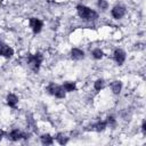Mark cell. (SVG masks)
Masks as SVG:
<instances>
[{
  "label": "cell",
  "instance_id": "cell-7",
  "mask_svg": "<svg viewBox=\"0 0 146 146\" xmlns=\"http://www.w3.org/2000/svg\"><path fill=\"white\" fill-rule=\"evenodd\" d=\"M114 59L119 65H122L125 59V52L122 49H115L114 51Z\"/></svg>",
  "mask_w": 146,
  "mask_h": 146
},
{
  "label": "cell",
  "instance_id": "cell-1",
  "mask_svg": "<svg viewBox=\"0 0 146 146\" xmlns=\"http://www.w3.org/2000/svg\"><path fill=\"white\" fill-rule=\"evenodd\" d=\"M76 10H78L79 16L84 21H92V19H96L98 16L96 11H94L92 9H90L83 5H79L76 7Z\"/></svg>",
  "mask_w": 146,
  "mask_h": 146
},
{
  "label": "cell",
  "instance_id": "cell-9",
  "mask_svg": "<svg viewBox=\"0 0 146 146\" xmlns=\"http://www.w3.org/2000/svg\"><path fill=\"white\" fill-rule=\"evenodd\" d=\"M17 102H18V98H17L16 95L9 94V95L7 96V104H8L10 107H15L16 104H17Z\"/></svg>",
  "mask_w": 146,
  "mask_h": 146
},
{
  "label": "cell",
  "instance_id": "cell-21",
  "mask_svg": "<svg viewBox=\"0 0 146 146\" xmlns=\"http://www.w3.org/2000/svg\"><path fill=\"white\" fill-rule=\"evenodd\" d=\"M2 136H3V131L0 130V141H1V139H2Z\"/></svg>",
  "mask_w": 146,
  "mask_h": 146
},
{
  "label": "cell",
  "instance_id": "cell-15",
  "mask_svg": "<svg viewBox=\"0 0 146 146\" xmlns=\"http://www.w3.org/2000/svg\"><path fill=\"white\" fill-rule=\"evenodd\" d=\"M56 140H57L60 145H64V144H66V143L68 141V138H67L66 136H64L63 133H58V135L56 136Z\"/></svg>",
  "mask_w": 146,
  "mask_h": 146
},
{
  "label": "cell",
  "instance_id": "cell-19",
  "mask_svg": "<svg viewBox=\"0 0 146 146\" xmlns=\"http://www.w3.org/2000/svg\"><path fill=\"white\" fill-rule=\"evenodd\" d=\"M106 123L110 124L111 127H114V125H115V119H114L113 116H108V117L106 119Z\"/></svg>",
  "mask_w": 146,
  "mask_h": 146
},
{
  "label": "cell",
  "instance_id": "cell-5",
  "mask_svg": "<svg viewBox=\"0 0 146 146\" xmlns=\"http://www.w3.org/2000/svg\"><path fill=\"white\" fill-rule=\"evenodd\" d=\"M27 136H29V135H26V133H23V132H21V131H19L18 129H14V130H11V131H10V133H9V137H8V138H10L11 140L16 141V140L21 139L22 137H23V138H29Z\"/></svg>",
  "mask_w": 146,
  "mask_h": 146
},
{
  "label": "cell",
  "instance_id": "cell-17",
  "mask_svg": "<svg viewBox=\"0 0 146 146\" xmlns=\"http://www.w3.org/2000/svg\"><path fill=\"white\" fill-rule=\"evenodd\" d=\"M103 86H104V81L103 80H97L96 82H95V89L96 90H100L102 88H103Z\"/></svg>",
  "mask_w": 146,
  "mask_h": 146
},
{
  "label": "cell",
  "instance_id": "cell-18",
  "mask_svg": "<svg viewBox=\"0 0 146 146\" xmlns=\"http://www.w3.org/2000/svg\"><path fill=\"white\" fill-rule=\"evenodd\" d=\"M97 5H98V7H99L100 9H106V8H107V6H108V3H107L105 0H98Z\"/></svg>",
  "mask_w": 146,
  "mask_h": 146
},
{
  "label": "cell",
  "instance_id": "cell-10",
  "mask_svg": "<svg viewBox=\"0 0 146 146\" xmlns=\"http://www.w3.org/2000/svg\"><path fill=\"white\" fill-rule=\"evenodd\" d=\"M71 55H72V58H73V59H81V58H83V56H84L83 51H82L81 49H78V48L72 49Z\"/></svg>",
  "mask_w": 146,
  "mask_h": 146
},
{
  "label": "cell",
  "instance_id": "cell-12",
  "mask_svg": "<svg viewBox=\"0 0 146 146\" xmlns=\"http://www.w3.org/2000/svg\"><path fill=\"white\" fill-rule=\"evenodd\" d=\"M106 125H107L106 121H99V122H97L95 125H92V129H95L96 131H103V130L106 128Z\"/></svg>",
  "mask_w": 146,
  "mask_h": 146
},
{
  "label": "cell",
  "instance_id": "cell-20",
  "mask_svg": "<svg viewBox=\"0 0 146 146\" xmlns=\"http://www.w3.org/2000/svg\"><path fill=\"white\" fill-rule=\"evenodd\" d=\"M141 129H143V131H144V132L146 131V122H145V121H143V125H141Z\"/></svg>",
  "mask_w": 146,
  "mask_h": 146
},
{
  "label": "cell",
  "instance_id": "cell-8",
  "mask_svg": "<svg viewBox=\"0 0 146 146\" xmlns=\"http://www.w3.org/2000/svg\"><path fill=\"white\" fill-rule=\"evenodd\" d=\"M0 55L6 57V58H9V57H11L14 55V50L10 47H8V46L2 43L1 47H0Z\"/></svg>",
  "mask_w": 146,
  "mask_h": 146
},
{
  "label": "cell",
  "instance_id": "cell-3",
  "mask_svg": "<svg viewBox=\"0 0 146 146\" xmlns=\"http://www.w3.org/2000/svg\"><path fill=\"white\" fill-rule=\"evenodd\" d=\"M47 90L49 94L56 96L57 98H64L65 97V89L62 86H57L55 83H50L47 87Z\"/></svg>",
  "mask_w": 146,
  "mask_h": 146
},
{
  "label": "cell",
  "instance_id": "cell-2",
  "mask_svg": "<svg viewBox=\"0 0 146 146\" xmlns=\"http://www.w3.org/2000/svg\"><path fill=\"white\" fill-rule=\"evenodd\" d=\"M27 63L29 66L32 68V71L38 72L40 68V65L42 63V56L41 54H34V55H29L27 57Z\"/></svg>",
  "mask_w": 146,
  "mask_h": 146
},
{
  "label": "cell",
  "instance_id": "cell-16",
  "mask_svg": "<svg viewBox=\"0 0 146 146\" xmlns=\"http://www.w3.org/2000/svg\"><path fill=\"white\" fill-rule=\"evenodd\" d=\"M92 56H94L95 59H100L103 57V51L100 49H95L92 51Z\"/></svg>",
  "mask_w": 146,
  "mask_h": 146
},
{
  "label": "cell",
  "instance_id": "cell-13",
  "mask_svg": "<svg viewBox=\"0 0 146 146\" xmlns=\"http://www.w3.org/2000/svg\"><path fill=\"white\" fill-rule=\"evenodd\" d=\"M52 141H54V139H52V137L50 135L47 133V135H42L41 136V143L42 144H44V145H51Z\"/></svg>",
  "mask_w": 146,
  "mask_h": 146
},
{
  "label": "cell",
  "instance_id": "cell-6",
  "mask_svg": "<svg viewBox=\"0 0 146 146\" xmlns=\"http://www.w3.org/2000/svg\"><path fill=\"white\" fill-rule=\"evenodd\" d=\"M124 14H125V9H124V7H122V6H115V7L112 9V16H113L114 18H116V19L123 17Z\"/></svg>",
  "mask_w": 146,
  "mask_h": 146
},
{
  "label": "cell",
  "instance_id": "cell-14",
  "mask_svg": "<svg viewBox=\"0 0 146 146\" xmlns=\"http://www.w3.org/2000/svg\"><path fill=\"white\" fill-rule=\"evenodd\" d=\"M63 88L65 89V91H74L75 88H76V86H75L74 82H65L64 86H63Z\"/></svg>",
  "mask_w": 146,
  "mask_h": 146
},
{
  "label": "cell",
  "instance_id": "cell-11",
  "mask_svg": "<svg viewBox=\"0 0 146 146\" xmlns=\"http://www.w3.org/2000/svg\"><path fill=\"white\" fill-rule=\"evenodd\" d=\"M111 89L114 94H119L122 89V82L121 81H113L111 83Z\"/></svg>",
  "mask_w": 146,
  "mask_h": 146
},
{
  "label": "cell",
  "instance_id": "cell-22",
  "mask_svg": "<svg viewBox=\"0 0 146 146\" xmlns=\"http://www.w3.org/2000/svg\"><path fill=\"white\" fill-rule=\"evenodd\" d=\"M1 44H2V43H1V42H0V47H1Z\"/></svg>",
  "mask_w": 146,
  "mask_h": 146
},
{
  "label": "cell",
  "instance_id": "cell-4",
  "mask_svg": "<svg viewBox=\"0 0 146 146\" xmlns=\"http://www.w3.org/2000/svg\"><path fill=\"white\" fill-rule=\"evenodd\" d=\"M30 26L34 33H39L42 29V22L38 18H31L30 19Z\"/></svg>",
  "mask_w": 146,
  "mask_h": 146
}]
</instances>
